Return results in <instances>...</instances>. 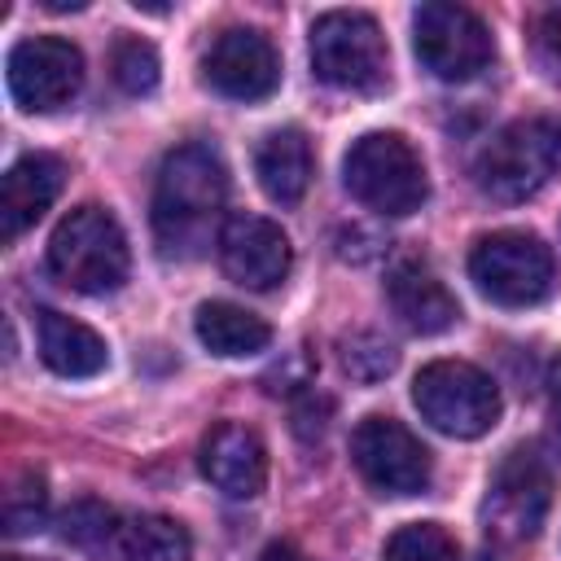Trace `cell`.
Returning a JSON list of instances; mask_svg holds the SVG:
<instances>
[{
	"label": "cell",
	"instance_id": "obj_12",
	"mask_svg": "<svg viewBox=\"0 0 561 561\" xmlns=\"http://www.w3.org/2000/svg\"><path fill=\"white\" fill-rule=\"evenodd\" d=\"M202 75L228 101H263L280 83V57L263 31L228 26L215 35V44L202 61Z\"/></svg>",
	"mask_w": 561,
	"mask_h": 561
},
{
	"label": "cell",
	"instance_id": "obj_20",
	"mask_svg": "<svg viewBox=\"0 0 561 561\" xmlns=\"http://www.w3.org/2000/svg\"><path fill=\"white\" fill-rule=\"evenodd\" d=\"M105 561H193V543L180 522L140 513L114 526L105 543Z\"/></svg>",
	"mask_w": 561,
	"mask_h": 561
},
{
	"label": "cell",
	"instance_id": "obj_16",
	"mask_svg": "<svg viewBox=\"0 0 561 561\" xmlns=\"http://www.w3.org/2000/svg\"><path fill=\"white\" fill-rule=\"evenodd\" d=\"M386 298L394 307V316L412 329V333H443L460 320V302L451 298V289L416 259H399L386 276Z\"/></svg>",
	"mask_w": 561,
	"mask_h": 561
},
{
	"label": "cell",
	"instance_id": "obj_1",
	"mask_svg": "<svg viewBox=\"0 0 561 561\" xmlns=\"http://www.w3.org/2000/svg\"><path fill=\"white\" fill-rule=\"evenodd\" d=\"M228 202V167L210 145H180L162 158L153 184V237L167 259H193L210 245ZM219 241V237H215Z\"/></svg>",
	"mask_w": 561,
	"mask_h": 561
},
{
	"label": "cell",
	"instance_id": "obj_15",
	"mask_svg": "<svg viewBox=\"0 0 561 561\" xmlns=\"http://www.w3.org/2000/svg\"><path fill=\"white\" fill-rule=\"evenodd\" d=\"M66 167L53 153H26L18 158L0 180V237H22L61 193Z\"/></svg>",
	"mask_w": 561,
	"mask_h": 561
},
{
	"label": "cell",
	"instance_id": "obj_24",
	"mask_svg": "<svg viewBox=\"0 0 561 561\" xmlns=\"http://www.w3.org/2000/svg\"><path fill=\"white\" fill-rule=\"evenodd\" d=\"M44 508H48V491H44V478L35 469L18 473L13 486L4 491V530L9 535H26L44 522Z\"/></svg>",
	"mask_w": 561,
	"mask_h": 561
},
{
	"label": "cell",
	"instance_id": "obj_25",
	"mask_svg": "<svg viewBox=\"0 0 561 561\" xmlns=\"http://www.w3.org/2000/svg\"><path fill=\"white\" fill-rule=\"evenodd\" d=\"M110 535H114V513H110L101 500H75V504L61 513V539L75 543V548L110 543Z\"/></svg>",
	"mask_w": 561,
	"mask_h": 561
},
{
	"label": "cell",
	"instance_id": "obj_10",
	"mask_svg": "<svg viewBox=\"0 0 561 561\" xmlns=\"http://www.w3.org/2000/svg\"><path fill=\"white\" fill-rule=\"evenodd\" d=\"M83 88V53L57 35H31L9 48V92L31 114L70 105Z\"/></svg>",
	"mask_w": 561,
	"mask_h": 561
},
{
	"label": "cell",
	"instance_id": "obj_22",
	"mask_svg": "<svg viewBox=\"0 0 561 561\" xmlns=\"http://www.w3.org/2000/svg\"><path fill=\"white\" fill-rule=\"evenodd\" d=\"M110 75L127 96H149L158 88V53L140 35H123L110 53Z\"/></svg>",
	"mask_w": 561,
	"mask_h": 561
},
{
	"label": "cell",
	"instance_id": "obj_6",
	"mask_svg": "<svg viewBox=\"0 0 561 561\" xmlns=\"http://www.w3.org/2000/svg\"><path fill=\"white\" fill-rule=\"evenodd\" d=\"M469 280L482 298L500 307H535L557 285L552 250L522 228H500L473 241L469 250Z\"/></svg>",
	"mask_w": 561,
	"mask_h": 561
},
{
	"label": "cell",
	"instance_id": "obj_5",
	"mask_svg": "<svg viewBox=\"0 0 561 561\" xmlns=\"http://www.w3.org/2000/svg\"><path fill=\"white\" fill-rule=\"evenodd\" d=\"M311 70L337 92H377L390 79L381 26L359 9H329L311 22Z\"/></svg>",
	"mask_w": 561,
	"mask_h": 561
},
{
	"label": "cell",
	"instance_id": "obj_14",
	"mask_svg": "<svg viewBox=\"0 0 561 561\" xmlns=\"http://www.w3.org/2000/svg\"><path fill=\"white\" fill-rule=\"evenodd\" d=\"M197 465H202L206 482L215 491H224L228 500H254L267 486V447L241 421H219L202 438Z\"/></svg>",
	"mask_w": 561,
	"mask_h": 561
},
{
	"label": "cell",
	"instance_id": "obj_3",
	"mask_svg": "<svg viewBox=\"0 0 561 561\" xmlns=\"http://www.w3.org/2000/svg\"><path fill=\"white\" fill-rule=\"evenodd\" d=\"M131 254L105 206H75L48 237V272L75 294H110L127 280Z\"/></svg>",
	"mask_w": 561,
	"mask_h": 561
},
{
	"label": "cell",
	"instance_id": "obj_26",
	"mask_svg": "<svg viewBox=\"0 0 561 561\" xmlns=\"http://www.w3.org/2000/svg\"><path fill=\"white\" fill-rule=\"evenodd\" d=\"M535 44H539L543 66H548L552 75H561V4L548 9V13L539 18V26H535Z\"/></svg>",
	"mask_w": 561,
	"mask_h": 561
},
{
	"label": "cell",
	"instance_id": "obj_27",
	"mask_svg": "<svg viewBox=\"0 0 561 561\" xmlns=\"http://www.w3.org/2000/svg\"><path fill=\"white\" fill-rule=\"evenodd\" d=\"M548 425H552V443L561 451V355L548 364Z\"/></svg>",
	"mask_w": 561,
	"mask_h": 561
},
{
	"label": "cell",
	"instance_id": "obj_23",
	"mask_svg": "<svg viewBox=\"0 0 561 561\" xmlns=\"http://www.w3.org/2000/svg\"><path fill=\"white\" fill-rule=\"evenodd\" d=\"M342 368L355 377V381H381L390 368H394V346L381 337V333H368V329H359V333H351V337H342Z\"/></svg>",
	"mask_w": 561,
	"mask_h": 561
},
{
	"label": "cell",
	"instance_id": "obj_2",
	"mask_svg": "<svg viewBox=\"0 0 561 561\" xmlns=\"http://www.w3.org/2000/svg\"><path fill=\"white\" fill-rule=\"evenodd\" d=\"M346 193L377 215H412L430 197V175L421 153L399 131H364L342 158Z\"/></svg>",
	"mask_w": 561,
	"mask_h": 561
},
{
	"label": "cell",
	"instance_id": "obj_13",
	"mask_svg": "<svg viewBox=\"0 0 561 561\" xmlns=\"http://www.w3.org/2000/svg\"><path fill=\"white\" fill-rule=\"evenodd\" d=\"M219 267L245 289H276L294 267V245L276 219L228 215L219 228Z\"/></svg>",
	"mask_w": 561,
	"mask_h": 561
},
{
	"label": "cell",
	"instance_id": "obj_9",
	"mask_svg": "<svg viewBox=\"0 0 561 561\" xmlns=\"http://www.w3.org/2000/svg\"><path fill=\"white\" fill-rule=\"evenodd\" d=\"M351 460L359 478L381 495H421L434 478L425 443L394 416H364L351 430Z\"/></svg>",
	"mask_w": 561,
	"mask_h": 561
},
{
	"label": "cell",
	"instance_id": "obj_28",
	"mask_svg": "<svg viewBox=\"0 0 561 561\" xmlns=\"http://www.w3.org/2000/svg\"><path fill=\"white\" fill-rule=\"evenodd\" d=\"M259 561H302V557H298V548H294V543H267Z\"/></svg>",
	"mask_w": 561,
	"mask_h": 561
},
{
	"label": "cell",
	"instance_id": "obj_29",
	"mask_svg": "<svg viewBox=\"0 0 561 561\" xmlns=\"http://www.w3.org/2000/svg\"><path fill=\"white\" fill-rule=\"evenodd\" d=\"M88 0H44V9H53V13H66V9H83Z\"/></svg>",
	"mask_w": 561,
	"mask_h": 561
},
{
	"label": "cell",
	"instance_id": "obj_30",
	"mask_svg": "<svg viewBox=\"0 0 561 561\" xmlns=\"http://www.w3.org/2000/svg\"><path fill=\"white\" fill-rule=\"evenodd\" d=\"M4 561H35V557H4Z\"/></svg>",
	"mask_w": 561,
	"mask_h": 561
},
{
	"label": "cell",
	"instance_id": "obj_18",
	"mask_svg": "<svg viewBox=\"0 0 561 561\" xmlns=\"http://www.w3.org/2000/svg\"><path fill=\"white\" fill-rule=\"evenodd\" d=\"M35 333H39V359L57 373V377H96L110 359L105 351V337L96 329H88L83 320H70L53 307L39 311L35 320Z\"/></svg>",
	"mask_w": 561,
	"mask_h": 561
},
{
	"label": "cell",
	"instance_id": "obj_7",
	"mask_svg": "<svg viewBox=\"0 0 561 561\" xmlns=\"http://www.w3.org/2000/svg\"><path fill=\"white\" fill-rule=\"evenodd\" d=\"M416 412L447 438H482L500 421L495 381L465 359H434L412 377Z\"/></svg>",
	"mask_w": 561,
	"mask_h": 561
},
{
	"label": "cell",
	"instance_id": "obj_11",
	"mask_svg": "<svg viewBox=\"0 0 561 561\" xmlns=\"http://www.w3.org/2000/svg\"><path fill=\"white\" fill-rule=\"evenodd\" d=\"M548 500H552V478L543 460L535 456V447H513L491 478L486 530L500 539H535L548 517Z\"/></svg>",
	"mask_w": 561,
	"mask_h": 561
},
{
	"label": "cell",
	"instance_id": "obj_17",
	"mask_svg": "<svg viewBox=\"0 0 561 561\" xmlns=\"http://www.w3.org/2000/svg\"><path fill=\"white\" fill-rule=\"evenodd\" d=\"M254 175L259 188L276 206H298L311 184V145L298 127H276L254 149Z\"/></svg>",
	"mask_w": 561,
	"mask_h": 561
},
{
	"label": "cell",
	"instance_id": "obj_19",
	"mask_svg": "<svg viewBox=\"0 0 561 561\" xmlns=\"http://www.w3.org/2000/svg\"><path fill=\"white\" fill-rule=\"evenodd\" d=\"M193 329H197V342L219 359H245V355L267 351V342H272V324L263 316H254L237 302H224V298L202 302L193 316Z\"/></svg>",
	"mask_w": 561,
	"mask_h": 561
},
{
	"label": "cell",
	"instance_id": "obj_21",
	"mask_svg": "<svg viewBox=\"0 0 561 561\" xmlns=\"http://www.w3.org/2000/svg\"><path fill=\"white\" fill-rule=\"evenodd\" d=\"M381 561H460V548L438 522H408L386 539Z\"/></svg>",
	"mask_w": 561,
	"mask_h": 561
},
{
	"label": "cell",
	"instance_id": "obj_8",
	"mask_svg": "<svg viewBox=\"0 0 561 561\" xmlns=\"http://www.w3.org/2000/svg\"><path fill=\"white\" fill-rule=\"evenodd\" d=\"M412 53L434 79L469 83L491 66L495 44H491L486 22L473 9L430 0L412 13Z\"/></svg>",
	"mask_w": 561,
	"mask_h": 561
},
{
	"label": "cell",
	"instance_id": "obj_4",
	"mask_svg": "<svg viewBox=\"0 0 561 561\" xmlns=\"http://www.w3.org/2000/svg\"><path fill=\"white\" fill-rule=\"evenodd\" d=\"M557 171H561V123L517 118L482 145L473 162V184L482 188V197L513 206L535 197Z\"/></svg>",
	"mask_w": 561,
	"mask_h": 561
}]
</instances>
